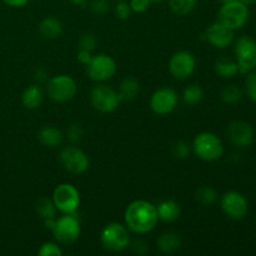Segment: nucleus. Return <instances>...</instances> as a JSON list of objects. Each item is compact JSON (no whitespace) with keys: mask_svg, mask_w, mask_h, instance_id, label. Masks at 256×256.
I'll return each mask as SVG.
<instances>
[{"mask_svg":"<svg viewBox=\"0 0 256 256\" xmlns=\"http://www.w3.org/2000/svg\"><path fill=\"white\" fill-rule=\"evenodd\" d=\"M128 229L135 234H148L158 224L156 206L146 200H135L128 205L124 214Z\"/></svg>","mask_w":256,"mask_h":256,"instance_id":"1","label":"nucleus"},{"mask_svg":"<svg viewBox=\"0 0 256 256\" xmlns=\"http://www.w3.org/2000/svg\"><path fill=\"white\" fill-rule=\"evenodd\" d=\"M192 150L199 159L204 162H215L224 152V145L220 138L214 132H200L192 142Z\"/></svg>","mask_w":256,"mask_h":256,"instance_id":"2","label":"nucleus"},{"mask_svg":"<svg viewBox=\"0 0 256 256\" xmlns=\"http://www.w3.org/2000/svg\"><path fill=\"white\" fill-rule=\"evenodd\" d=\"M100 242L108 252H119L130 245V235L128 228L119 222H110L100 234Z\"/></svg>","mask_w":256,"mask_h":256,"instance_id":"3","label":"nucleus"},{"mask_svg":"<svg viewBox=\"0 0 256 256\" xmlns=\"http://www.w3.org/2000/svg\"><path fill=\"white\" fill-rule=\"evenodd\" d=\"M55 240L59 244H74L80 236L82 228L75 214H64L59 219H55L54 229L52 230Z\"/></svg>","mask_w":256,"mask_h":256,"instance_id":"4","label":"nucleus"},{"mask_svg":"<svg viewBox=\"0 0 256 256\" xmlns=\"http://www.w3.org/2000/svg\"><path fill=\"white\" fill-rule=\"evenodd\" d=\"M249 18V8L240 0L224 2L219 10V22L235 30L244 26Z\"/></svg>","mask_w":256,"mask_h":256,"instance_id":"5","label":"nucleus"},{"mask_svg":"<svg viewBox=\"0 0 256 256\" xmlns=\"http://www.w3.org/2000/svg\"><path fill=\"white\" fill-rule=\"evenodd\" d=\"M48 95L52 100L58 102H65L72 100L78 92L75 80L65 74L55 75L48 82Z\"/></svg>","mask_w":256,"mask_h":256,"instance_id":"6","label":"nucleus"},{"mask_svg":"<svg viewBox=\"0 0 256 256\" xmlns=\"http://www.w3.org/2000/svg\"><path fill=\"white\" fill-rule=\"evenodd\" d=\"M52 202H54L56 210L62 214H75L80 205V194L76 188L72 184L58 185L52 192Z\"/></svg>","mask_w":256,"mask_h":256,"instance_id":"7","label":"nucleus"},{"mask_svg":"<svg viewBox=\"0 0 256 256\" xmlns=\"http://www.w3.org/2000/svg\"><path fill=\"white\" fill-rule=\"evenodd\" d=\"M235 56H236L239 72L249 74L256 69V42L250 36H242L235 42Z\"/></svg>","mask_w":256,"mask_h":256,"instance_id":"8","label":"nucleus"},{"mask_svg":"<svg viewBox=\"0 0 256 256\" xmlns=\"http://www.w3.org/2000/svg\"><path fill=\"white\" fill-rule=\"evenodd\" d=\"M90 102L96 112L108 114V112H114L119 106L120 98L118 92H115L112 88L108 85H98L92 90Z\"/></svg>","mask_w":256,"mask_h":256,"instance_id":"9","label":"nucleus"},{"mask_svg":"<svg viewBox=\"0 0 256 256\" xmlns=\"http://www.w3.org/2000/svg\"><path fill=\"white\" fill-rule=\"evenodd\" d=\"M88 75L94 82H106L116 72V62L106 54H98L86 65Z\"/></svg>","mask_w":256,"mask_h":256,"instance_id":"10","label":"nucleus"},{"mask_svg":"<svg viewBox=\"0 0 256 256\" xmlns=\"http://www.w3.org/2000/svg\"><path fill=\"white\" fill-rule=\"evenodd\" d=\"M59 160L62 168L72 174H84L89 169V158L82 149L76 146H65L60 152Z\"/></svg>","mask_w":256,"mask_h":256,"instance_id":"11","label":"nucleus"},{"mask_svg":"<svg viewBox=\"0 0 256 256\" xmlns=\"http://www.w3.org/2000/svg\"><path fill=\"white\" fill-rule=\"evenodd\" d=\"M196 68V60L190 52L182 50L178 52L170 58L169 72L175 79L184 80L188 79Z\"/></svg>","mask_w":256,"mask_h":256,"instance_id":"12","label":"nucleus"},{"mask_svg":"<svg viewBox=\"0 0 256 256\" xmlns=\"http://www.w3.org/2000/svg\"><path fill=\"white\" fill-rule=\"evenodd\" d=\"M222 209L226 216L234 220H242L246 216L249 205L242 192L232 190L222 195Z\"/></svg>","mask_w":256,"mask_h":256,"instance_id":"13","label":"nucleus"},{"mask_svg":"<svg viewBox=\"0 0 256 256\" xmlns=\"http://www.w3.org/2000/svg\"><path fill=\"white\" fill-rule=\"evenodd\" d=\"M179 98L170 88H160L150 98V108L158 115H168L178 106Z\"/></svg>","mask_w":256,"mask_h":256,"instance_id":"14","label":"nucleus"},{"mask_svg":"<svg viewBox=\"0 0 256 256\" xmlns=\"http://www.w3.org/2000/svg\"><path fill=\"white\" fill-rule=\"evenodd\" d=\"M205 39L209 44L218 49H225L234 42V30L230 29L222 22H215L205 32Z\"/></svg>","mask_w":256,"mask_h":256,"instance_id":"15","label":"nucleus"},{"mask_svg":"<svg viewBox=\"0 0 256 256\" xmlns=\"http://www.w3.org/2000/svg\"><path fill=\"white\" fill-rule=\"evenodd\" d=\"M228 136L236 146H249L254 140V130L245 122H232L228 128Z\"/></svg>","mask_w":256,"mask_h":256,"instance_id":"16","label":"nucleus"},{"mask_svg":"<svg viewBox=\"0 0 256 256\" xmlns=\"http://www.w3.org/2000/svg\"><path fill=\"white\" fill-rule=\"evenodd\" d=\"M140 92V82L136 78L132 76H125L124 79L122 80L119 86V92H118V95L120 98V102H132L135 98L139 95Z\"/></svg>","mask_w":256,"mask_h":256,"instance_id":"17","label":"nucleus"},{"mask_svg":"<svg viewBox=\"0 0 256 256\" xmlns=\"http://www.w3.org/2000/svg\"><path fill=\"white\" fill-rule=\"evenodd\" d=\"M158 218L165 222H172L179 219L182 214L180 205L174 200H164L156 206Z\"/></svg>","mask_w":256,"mask_h":256,"instance_id":"18","label":"nucleus"},{"mask_svg":"<svg viewBox=\"0 0 256 256\" xmlns=\"http://www.w3.org/2000/svg\"><path fill=\"white\" fill-rule=\"evenodd\" d=\"M42 102H44V92L36 84L28 86L22 95V105L30 110L38 109L42 104Z\"/></svg>","mask_w":256,"mask_h":256,"instance_id":"19","label":"nucleus"},{"mask_svg":"<svg viewBox=\"0 0 256 256\" xmlns=\"http://www.w3.org/2000/svg\"><path fill=\"white\" fill-rule=\"evenodd\" d=\"M39 32L45 39H58L62 32V25L60 20H58L56 18H44L39 22Z\"/></svg>","mask_w":256,"mask_h":256,"instance_id":"20","label":"nucleus"},{"mask_svg":"<svg viewBox=\"0 0 256 256\" xmlns=\"http://www.w3.org/2000/svg\"><path fill=\"white\" fill-rule=\"evenodd\" d=\"M38 139L42 142L44 146L48 148H55L60 145L62 140V134L58 128L48 125L40 129L39 134H38Z\"/></svg>","mask_w":256,"mask_h":256,"instance_id":"21","label":"nucleus"},{"mask_svg":"<svg viewBox=\"0 0 256 256\" xmlns=\"http://www.w3.org/2000/svg\"><path fill=\"white\" fill-rule=\"evenodd\" d=\"M158 248L164 254H174L182 248V239L176 232H165L158 240Z\"/></svg>","mask_w":256,"mask_h":256,"instance_id":"22","label":"nucleus"},{"mask_svg":"<svg viewBox=\"0 0 256 256\" xmlns=\"http://www.w3.org/2000/svg\"><path fill=\"white\" fill-rule=\"evenodd\" d=\"M215 72L218 75L222 78H232L239 72L236 60H232L230 58H220L215 62Z\"/></svg>","mask_w":256,"mask_h":256,"instance_id":"23","label":"nucleus"},{"mask_svg":"<svg viewBox=\"0 0 256 256\" xmlns=\"http://www.w3.org/2000/svg\"><path fill=\"white\" fill-rule=\"evenodd\" d=\"M36 212L42 219H52L56 215V206H55L52 199H49L46 196L40 198L35 205Z\"/></svg>","mask_w":256,"mask_h":256,"instance_id":"24","label":"nucleus"},{"mask_svg":"<svg viewBox=\"0 0 256 256\" xmlns=\"http://www.w3.org/2000/svg\"><path fill=\"white\" fill-rule=\"evenodd\" d=\"M196 2L198 0H169V6L175 15L185 16L192 12Z\"/></svg>","mask_w":256,"mask_h":256,"instance_id":"25","label":"nucleus"},{"mask_svg":"<svg viewBox=\"0 0 256 256\" xmlns=\"http://www.w3.org/2000/svg\"><path fill=\"white\" fill-rule=\"evenodd\" d=\"M204 98V92H202V86L196 84H192L186 86L182 92V100L186 105H196Z\"/></svg>","mask_w":256,"mask_h":256,"instance_id":"26","label":"nucleus"},{"mask_svg":"<svg viewBox=\"0 0 256 256\" xmlns=\"http://www.w3.org/2000/svg\"><path fill=\"white\" fill-rule=\"evenodd\" d=\"M195 199L200 204L205 205V206H209V205H212L218 200V192L212 186H202L195 192Z\"/></svg>","mask_w":256,"mask_h":256,"instance_id":"27","label":"nucleus"},{"mask_svg":"<svg viewBox=\"0 0 256 256\" xmlns=\"http://www.w3.org/2000/svg\"><path fill=\"white\" fill-rule=\"evenodd\" d=\"M220 96H222V100L225 104L234 105L240 102V99L242 96V92L240 90V88L236 86V85H228V86H225L222 90Z\"/></svg>","mask_w":256,"mask_h":256,"instance_id":"28","label":"nucleus"},{"mask_svg":"<svg viewBox=\"0 0 256 256\" xmlns=\"http://www.w3.org/2000/svg\"><path fill=\"white\" fill-rule=\"evenodd\" d=\"M172 152L176 159H186L192 152V146L186 142H176L172 148Z\"/></svg>","mask_w":256,"mask_h":256,"instance_id":"29","label":"nucleus"},{"mask_svg":"<svg viewBox=\"0 0 256 256\" xmlns=\"http://www.w3.org/2000/svg\"><path fill=\"white\" fill-rule=\"evenodd\" d=\"M38 255L40 256H62V250L60 249L56 242H44L40 246Z\"/></svg>","mask_w":256,"mask_h":256,"instance_id":"30","label":"nucleus"},{"mask_svg":"<svg viewBox=\"0 0 256 256\" xmlns=\"http://www.w3.org/2000/svg\"><path fill=\"white\" fill-rule=\"evenodd\" d=\"M114 12H115V15H116L118 19L125 20V19H128L130 15H132V8H130L129 2H126L125 0H119V2L115 5Z\"/></svg>","mask_w":256,"mask_h":256,"instance_id":"31","label":"nucleus"},{"mask_svg":"<svg viewBox=\"0 0 256 256\" xmlns=\"http://www.w3.org/2000/svg\"><path fill=\"white\" fill-rule=\"evenodd\" d=\"M98 45V39L92 34H84L79 40V49L88 50V52H94Z\"/></svg>","mask_w":256,"mask_h":256,"instance_id":"32","label":"nucleus"},{"mask_svg":"<svg viewBox=\"0 0 256 256\" xmlns=\"http://www.w3.org/2000/svg\"><path fill=\"white\" fill-rule=\"evenodd\" d=\"M245 88H246L248 96L256 102V70L249 72L246 78V82H245Z\"/></svg>","mask_w":256,"mask_h":256,"instance_id":"33","label":"nucleus"},{"mask_svg":"<svg viewBox=\"0 0 256 256\" xmlns=\"http://www.w3.org/2000/svg\"><path fill=\"white\" fill-rule=\"evenodd\" d=\"M110 9L108 0H92L90 2V10L95 15H105Z\"/></svg>","mask_w":256,"mask_h":256,"instance_id":"34","label":"nucleus"},{"mask_svg":"<svg viewBox=\"0 0 256 256\" xmlns=\"http://www.w3.org/2000/svg\"><path fill=\"white\" fill-rule=\"evenodd\" d=\"M68 139L70 140L72 142H78L82 140V128L80 124H72L69 128H68Z\"/></svg>","mask_w":256,"mask_h":256,"instance_id":"35","label":"nucleus"},{"mask_svg":"<svg viewBox=\"0 0 256 256\" xmlns=\"http://www.w3.org/2000/svg\"><path fill=\"white\" fill-rule=\"evenodd\" d=\"M129 4L132 12H138V14H142V12H145L149 9L152 2L150 0H130Z\"/></svg>","mask_w":256,"mask_h":256,"instance_id":"36","label":"nucleus"},{"mask_svg":"<svg viewBox=\"0 0 256 256\" xmlns=\"http://www.w3.org/2000/svg\"><path fill=\"white\" fill-rule=\"evenodd\" d=\"M92 52H88V50L84 49H79V52H78V60H79V62H82V64L88 65L90 62V60H92Z\"/></svg>","mask_w":256,"mask_h":256,"instance_id":"37","label":"nucleus"},{"mask_svg":"<svg viewBox=\"0 0 256 256\" xmlns=\"http://www.w3.org/2000/svg\"><path fill=\"white\" fill-rule=\"evenodd\" d=\"M6 5L12 8H20V6H24L26 5L30 0H2Z\"/></svg>","mask_w":256,"mask_h":256,"instance_id":"38","label":"nucleus"},{"mask_svg":"<svg viewBox=\"0 0 256 256\" xmlns=\"http://www.w3.org/2000/svg\"><path fill=\"white\" fill-rule=\"evenodd\" d=\"M46 72L44 69H42V68H38L36 72H35V78L38 80H46Z\"/></svg>","mask_w":256,"mask_h":256,"instance_id":"39","label":"nucleus"},{"mask_svg":"<svg viewBox=\"0 0 256 256\" xmlns=\"http://www.w3.org/2000/svg\"><path fill=\"white\" fill-rule=\"evenodd\" d=\"M69 2H72V4H75V5H84L88 0H69Z\"/></svg>","mask_w":256,"mask_h":256,"instance_id":"40","label":"nucleus"},{"mask_svg":"<svg viewBox=\"0 0 256 256\" xmlns=\"http://www.w3.org/2000/svg\"><path fill=\"white\" fill-rule=\"evenodd\" d=\"M242 2H244L245 5H254L256 4V0H240Z\"/></svg>","mask_w":256,"mask_h":256,"instance_id":"41","label":"nucleus"},{"mask_svg":"<svg viewBox=\"0 0 256 256\" xmlns=\"http://www.w3.org/2000/svg\"><path fill=\"white\" fill-rule=\"evenodd\" d=\"M150 2H164V0H150Z\"/></svg>","mask_w":256,"mask_h":256,"instance_id":"42","label":"nucleus"},{"mask_svg":"<svg viewBox=\"0 0 256 256\" xmlns=\"http://www.w3.org/2000/svg\"><path fill=\"white\" fill-rule=\"evenodd\" d=\"M230 2V0H220V2H222V4H224V2Z\"/></svg>","mask_w":256,"mask_h":256,"instance_id":"43","label":"nucleus"}]
</instances>
